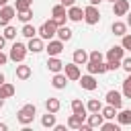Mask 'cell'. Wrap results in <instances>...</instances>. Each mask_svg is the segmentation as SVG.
Segmentation results:
<instances>
[{
    "mask_svg": "<svg viewBox=\"0 0 131 131\" xmlns=\"http://www.w3.org/2000/svg\"><path fill=\"white\" fill-rule=\"evenodd\" d=\"M35 115H37V106L35 104H23L16 113V119L20 125H31L35 121Z\"/></svg>",
    "mask_w": 131,
    "mask_h": 131,
    "instance_id": "obj_1",
    "label": "cell"
},
{
    "mask_svg": "<svg viewBox=\"0 0 131 131\" xmlns=\"http://www.w3.org/2000/svg\"><path fill=\"white\" fill-rule=\"evenodd\" d=\"M27 53H29L27 45H25V43H20V41H14V43H12V47H10L8 59H10V61H14V63H20V61H25Z\"/></svg>",
    "mask_w": 131,
    "mask_h": 131,
    "instance_id": "obj_2",
    "label": "cell"
},
{
    "mask_svg": "<svg viewBox=\"0 0 131 131\" xmlns=\"http://www.w3.org/2000/svg\"><path fill=\"white\" fill-rule=\"evenodd\" d=\"M55 33H57V25L49 18V20H45L39 29H37V35L43 39V41H49V39H53L55 37Z\"/></svg>",
    "mask_w": 131,
    "mask_h": 131,
    "instance_id": "obj_3",
    "label": "cell"
},
{
    "mask_svg": "<svg viewBox=\"0 0 131 131\" xmlns=\"http://www.w3.org/2000/svg\"><path fill=\"white\" fill-rule=\"evenodd\" d=\"M14 16H16V8H14V6H10V4L0 6V27L10 25V20H12Z\"/></svg>",
    "mask_w": 131,
    "mask_h": 131,
    "instance_id": "obj_4",
    "label": "cell"
},
{
    "mask_svg": "<svg viewBox=\"0 0 131 131\" xmlns=\"http://www.w3.org/2000/svg\"><path fill=\"white\" fill-rule=\"evenodd\" d=\"M84 20H86V25H98L100 23V10L92 4H88L84 8Z\"/></svg>",
    "mask_w": 131,
    "mask_h": 131,
    "instance_id": "obj_5",
    "label": "cell"
},
{
    "mask_svg": "<svg viewBox=\"0 0 131 131\" xmlns=\"http://www.w3.org/2000/svg\"><path fill=\"white\" fill-rule=\"evenodd\" d=\"M45 51H47L49 57L61 55V51H63V41H59V39H49L47 45H45Z\"/></svg>",
    "mask_w": 131,
    "mask_h": 131,
    "instance_id": "obj_6",
    "label": "cell"
},
{
    "mask_svg": "<svg viewBox=\"0 0 131 131\" xmlns=\"http://www.w3.org/2000/svg\"><path fill=\"white\" fill-rule=\"evenodd\" d=\"M104 100H106V104L115 106L117 111H119V108H123V94H121V92H117V90H108V92H106V96H104Z\"/></svg>",
    "mask_w": 131,
    "mask_h": 131,
    "instance_id": "obj_7",
    "label": "cell"
},
{
    "mask_svg": "<svg viewBox=\"0 0 131 131\" xmlns=\"http://www.w3.org/2000/svg\"><path fill=\"white\" fill-rule=\"evenodd\" d=\"M86 70H88V74H94V76L96 74L100 76V74H106L108 72V68H106L104 61H92V59L86 61Z\"/></svg>",
    "mask_w": 131,
    "mask_h": 131,
    "instance_id": "obj_8",
    "label": "cell"
},
{
    "mask_svg": "<svg viewBox=\"0 0 131 131\" xmlns=\"http://www.w3.org/2000/svg\"><path fill=\"white\" fill-rule=\"evenodd\" d=\"M27 49H29L31 53H41V51H45V41H43L39 35H35V37H31V39H29Z\"/></svg>",
    "mask_w": 131,
    "mask_h": 131,
    "instance_id": "obj_9",
    "label": "cell"
},
{
    "mask_svg": "<svg viewBox=\"0 0 131 131\" xmlns=\"http://www.w3.org/2000/svg\"><path fill=\"white\" fill-rule=\"evenodd\" d=\"M63 74H66V78L68 80H80V66L78 63H63Z\"/></svg>",
    "mask_w": 131,
    "mask_h": 131,
    "instance_id": "obj_10",
    "label": "cell"
},
{
    "mask_svg": "<svg viewBox=\"0 0 131 131\" xmlns=\"http://www.w3.org/2000/svg\"><path fill=\"white\" fill-rule=\"evenodd\" d=\"M129 10H131L129 0H115V2H113V14H115V16H125Z\"/></svg>",
    "mask_w": 131,
    "mask_h": 131,
    "instance_id": "obj_11",
    "label": "cell"
},
{
    "mask_svg": "<svg viewBox=\"0 0 131 131\" xmlns=\"http://www.w3.org/2000/svg\"><path fill=\"white\" fill-rule=\"evenodd\" d=\"M80 86L84 88V90H96L98 88V82H96V78H94V74H86V76H80Z\"/></svg>",
    "mask_w": 131,
    "mask_h": 131,
    "instance_id": "obj_12",
    "label": "cell"
},
{
    "mask_svg": "<svg viewBox=\"0 0 131 131\" xmlns=\"http://www.w3.org/2000/svg\"><path fill=\"white\" fill-rule=\"evenodd\" d=\"M123 57H125V49L121 45H115L106 51V61H121Z\"/></svg>",
    "mask_w": 131,
    "mask_h": 131,
    "instance_id": "obj_13",
    "label": "cell"
},
{
    "mask_svg": "<svg viewBox=\"0 0 131 131\" xmlns=\"http://www.w3.org/2000/svg\"><path fill=\"white\" fill-rule=\"evenodd\" d=\"M68 20H72V23H80V20H84V8H80V6H70L68 8Z\"/></svg>",
    "mask_w": 131,
    "mask_h": 131,
    "instance_id": "obj_14",
    "label": "cell"
},
{
    "mask_svg": "<svg viewBox=\"0 0 131 131\" xmlns=\"http://www.w3.org/2000/svg\"><path fill=\"white\" fill-rule=\"evenodd\" d=\"M102 121H104V117L100 115V111H98V113H88V115H86V123L90 125V129H98V127L102 125Z\"/></svg>",
    "mask_w": 131,
    "mask_h": 131,
    "instance_id": "obj_15",
    "label": "cell"
},
{
    "mask_svg": "<svg viewBox=\"0 0 131 131\" xmlns=\"http://www.w3.org/2000/svg\"><path fill=\"white\" fill-rule=\"evenodd\" d=\"M51 86H53L55 90H63V88L68 86V78H66V74H61V72L53 74V78H51Z\"/></svg>",
    "mask_w": 131,
    "mask_h": 131,
    "instance_id": "obj_16",
    "label": "cell"
},
{
    "mask_svg": "<svg viewBox=\"0 0 131 131\" xmlns=\"http://www.w3.org/2000/svg\"><path fill=\"white\" fill-rule=\"evenodd\" d=\"M70 106H72V113H76V115H80V117H84V119H86V115H88V108H86V104H84L80 98H74Z\"/></svg>",
    "mask_w": 131,
    "mask_h": 131,
    "instance_id": "obj_17",
    "label": "cell"
},
{
    "mask_svg": "<svg viewBox=\"0 0 131 131\" xmlns=\"http://www.w3.org/2000/svg\"><path fill=\"white\" fill-rule=\"evenodd\" d=\"M47 70L53 72V74H57V72L63 70V61L59 59V55L57 57H47Z\"/></svg>",
    "mask_w": 131,
    "mask_h": 131,
    "instance_id": "obj_18",
    "label": "cell"
},
{
    "mask_svg": "<svg viewBox=\"0 0 131 131\" xmlns=\"http://www.w3.org/2000/svg\"><path fill=\"white\" fill-rule=\"evenodd\" d=\"M117 123L119 125H131V108H119L117 111Z\"/></svg>",
    "mask_w": 131,
    "mask_h": 131,
    "instance_id": "obj_19",
    "label": "cell"
},
{
    "mask_svg": "<svg viewBox=\"0 0 131 131\" xmlns=\"http://www.w3.org/2000/svg\"><path fill=\"white\" fill-rule=\"evenodd\" d=\"M31 74H33L31 66H27V63H23V61H20V66H16V78H18V80H29Z\"/></svg>",
    "mask_w": 131,
    "mask_h": 131,
    "instance_id": "obj_20",
    "label": "cell"
},
{
    "mask_svg": "<svg viewBox=\"0 0 131 131\" xmlns=\"http://www.w3.org/2000/svg\"><path fill=\"white\" fill-rule=\"evenodd\" d=\"M55 37H57L59 41H63V43H66V41H70V39L74 37V33H72V29H70V27H66V25H63V27H57Z\"/></svg>",
    "mask_w": 131,
    "mask_h": 131,
    "instance_id": "obj_21",
    "label": "cell"
},
{
    "mask_svg": "<svg viewBox=\"0 0 131 131\" xmlns=\"http://www.w3.org/2000/svg\"><path fill=\"white\" fill-rule=\"evenodd\" d=\"M84 121H86L84 117H80V115H76V113H72V115L68 117V123H66V125H68L70 129H80Z\"/></svg>",
    "mask_w": 131,
    "mask_h": 131,
    "instance_id": "obj_22",
    "label": "cell"
},
{
    "mask_svg": "<svg viewBox=\"0 0 131 131\" xmlns=\"http://www.w3.org/2000/svg\"><path fill=\"white\" fill-rule=\"evenodd\" d=\"M127 29H129V27H127V23H123V20H115V23L111 25V31H113L117 37H123V35L127 33Z\"/></svg>",
    "mask_w": 131,
    "mask_h": 131,
    "instance_id": "obj_23",
    "label": "cell"
},
{
    "mask_svg": "<svg viewBox=\"0 0 131 131\" xmlns=\"http://www.w3.org/2000/svg\"><path fill=\"white\" fill-rule=\"evenodd\" d=\"M72 61L78 63V66H86V61H88V53H86L84 49H76L74 55H72Z\"/></svg>",
    "mask_w": 131,
    "mask_h": 131,
    "instance_id": "obj_24",
    "label": "cell"
},
{
    "mask_svg": "<svg viewBox=\"0 0 131 131\" xmlns=\"http://www.w3.org/2000/svg\"><path fill=\"white\" fill-rule=\"evenodd\" d=\"M59 108H61L59 98H53V96H51V98H47V100H45V111H47V113H57Z\"/></svg>",
    "mask_w": 131,
    "mask_h": 131,
    "instance_id": "obj_25",
    "label": "cell"
},
{
    "mask_svg": "<svg viewBox=\"0 0 131 131\" xmlns=\"http://www.w3.org/2000/svg\"><path fill=\"white\" fill-rule=\"evenodd\" d=\"M0 96L6 100V98H12L14 96V86L10 84V82H4V84H0Z\"/></svg>",
    "mask_w": 131,
    "mask_h": 131,
    "instance_id": "obj_26",
    "label": "cell"
},
{
    "mask_svg": "<svg viewBox=\"0 0 131 131\" xmlns=\"http://www.w3.org/2000/svg\"><path fill=\"white\" fill-rule=\"evenodd\" d=\"M20 35H23V37H27V39H31V37H35V35H37V27H35V25H31V23H25V25H23V29H20Z\"/></svg>",
    "mask_w": 131,
    "mask_h": 131,
    "instance_id": "obj_27",
    "label": "cell"
},
{
    "mask_svg": "<svg viewBox=\"0 0 131 131\" xmlns=\"http://www.w3.org/2000/svg\"><path fill=\"white\" fill-rule=\"evenodd\" d=\"M100 115L104 117V121H113V119L117 117V108H115V106H111V104H106V106H102V108H100Z\"/></svg>",
    "mask_w": 131,
    "mask_h": 131,
    "instance_id": "obj_28",
    "label": "cell"
},
{
    "mask_svg": "<svg viewBox=\"0 0 131 131\" xmlns=\"http://www.w3.org/2000/svg\"><path fill=\"white\" fill-rule=\"evenodd\" d=\"M41 125H43L45 129H53V125H55V113L43 115V117H41Z\"/></svg>",
    "mask_w": 131,
    "mask_h": 131,
    "instance_id": "obj_29",
    "label": "cell"
},
{
    "mask_svg": "<svg viewBox=\"0 0 131 131\" xmlns=\"http://www.w3.org/2000/svg\"><path fill=\"white\" fill-rule=\"evenodd\" d=\"M16 18L25 25V23H31V18H33V8H27V10H18L16 12Z\"/></svg>",
    "mask_w": 131,
    "mask_h": 131,
    "instance_id": "obj_30",
    "label": "cell"
},
{
    "mask_svg": "<svg viewBox=\"0 0 131 131\" xmlns=\"http://www.w3.org/2000/svg\"><path fill=\"white\" fill-rule=\"evenodd\" d=\"M86 108H88V113H98V111L102 108V102H100L98 98H90V100L86 102Z\"/></svg>",
    "mask_w": 131,
    "mask_h": 131,
    "instance_id": "obj_31",
    "label": "cell"
},
{
    "mask_svg": "<svg viewBox=\"0 0 131 131\" xmlns=\"http://www.w3.org/2000/svg\"><path fill=\"white\" fill-rule=\"evenodd\" d=\"M2 35L6 37V41H14V39H16V27H12V25H6Z\"/></svg>",
    "mask_w": 131,
    "mask_h": 131,
    "instance_id": "obj_32",
    "label": "cell"
},
{
    "mask_svg": "<svg viewBox=\"0 0 131 131\" xmlns=\"http://www.w3.org/2000/svg\"><path fill=\"white\" fill-rule=\"evenodd\" d=\"M119 123H113V121H102V125L98 127L100 131H119Z\"/></svg>",
    "mask_w": 131,
    "mask_h": 131,
    "instance_id": "obj_33",
    "label": "cell"
},
{
    "mask_svg": "<svg viewBox=\"0 0 131 131\" xmlns=\"http://www.w3.org/2000/svg\"><path fill=\"white\" fill-rule=\"evenodd\" d=\"M51 14H53V16H63V14H68V8L59 2V4H55V6L51 8Z\"/></svg>",
    "mask_w": 131,
    "mask_h": 131,
    "instance_id": "obj_34",
    "label": "cell"
},
{
    "mask_svg": "<svg viewBox=\"0 0 131 131\" xmlns=\"http://www.w3.org/2000/svg\"><path fill=\"white\" fill-rule=\"evenodd\" d=\"M31 6H33V0H16V4H14L16 12H18V10H27V8H31Z\"/></svg>",
    "mask_w": 131,
    "mask_h": 131,
    "instance_id": "obj_35",
    "label": "cell"
},
{
    "mask_svg": "<svg viewBox=\"0 0 131 131\" xmlns=\"http://www.w3.org/2000/svg\"><path fill=\"white\" fill-rule=\"evenodd\" d=\"M121 47H123L125 51H131V33H125V35L121 37Z\"/></svg>",
    "mask_w": 131,
    "mask_h": 131,
    "instance_id": "obj_36",
    "label": "cell"
},
{
    "mask_svg": "<svg viewBox=\"0 0 131 131\" xmlns=\"http://www.w3.org/2000/svg\"><path fill=\"white\" fill-rule=\"evenodd\" d=\"M88 59H92V61H102V59H104V55H102L98 49H92V51L88 53Z\"/></svg>",
    "mask_w": 131,
    "mask_h": 131,
    "instance_id": "obj_37",
    "label": "cell"
},
{
    "mask_svg": "<svg viewBox=\"0 0 131 131\" xmlns=\"http://www.w3.org/2000/svg\"><path fill=\"white\" fill-rule=\"evenodd\" d=\"M123 98H131V82H127V80H123Z\"/></svg>",
    "mask_w": 131,
    "mask_h": 131,
    "instance_id": "obj_38",
    "label": "cell"
},
{
    "mask_svg": "<svg viewBox=\"0 0 131 131\" xmlns=\"http://www.w3.org/2000/svg\"><path fill=\"white\" fill-rule=\"evenodd\" d=\"M51 20H53L57 27H63V25H66V20H68V14H63V16H51Z\"/></svg>",
    "mask_w": 131,
    "mask_h": 131,
    "instance_id": "obj_39",
    "label": "cell"
},
{
    "mask_svg": "<svg viewBox=\"0 0 131 131\" xmlns=\"http://www.w3.org/2000/svg\"><path fill=\"white\" fill-rule=\"evenodd\" d=\"M121 68L129 74V72H131V57H123V59H121Z\"/></svg>",
    "mask_w": 131,
    "mask_h": 131,
    "instance_id": "obj_40",
    "label": "cell"
},
{
    "mask_svg": "<svg viewBox=\"0 0 131 131\" xmlns=\"http://www.w3.org/2000/svg\"><path fill=\"white\" fill-rule=\"evenodd\" d=\"M106 68H108L111 72H115V70L121 68V61H106Z\"/></svg>",
    "mask_w": 131,
    "mask_h": 131,
    "instance_id": "obj_41",
    "label": "cell"
},
{
    "mask_svg": "<svg viewBox=\"0 0 131 131\" xmlns=\"http://www.w3.org/2000/svg\"><path fill=\"white\" fill-rule=\"evenodd\" d=\"M6 61H8V55L2 53V49H0V66H6Z\"/></svg>",
    "mask_w": 131,
    "mask_h": 131,
    "instance_id": "obj_42",
    "label": "cell"
},
{
    "mask_svg": "<svg viewBox=\"0 0 131 131\" xmlns=\"http://www.w3.org/2000/svg\"><path fill=\"white\" fill-rule=\"evenodd\" d=\"M59 2H61L66 8H70V6H74V4H76V0H59Z\"/></svg>",
    "mask_w": 131,
    "mask_h": 131,
    "instance_id": "obj_43",
    "label": "cell"
},
{
    "mask_svg": "<svg viewBox=\"0 0 131 131\" xmlns=\"http://www.w3.org/2000/svg\"><path fill=\"white\" fill-rule=\"evenodd\" d=\"M66 127H68V125H57V123L53 125V129H55V131H66Z\"/></svg>",
    "mask_w": 131,
    "mask_h": 131,
    "instance_id": "obj_44",
    "label": "cell"
},
{
    "mask_svg": "<svg viewBox=\"0 0 131 131\" xmlns=\"http://www.w3.org/2000/svg\"><path fill=\"white\" fill-rule=\"evenodd\" d=\"M4 45H6V37L0 35V49H4Z\"/></svg>",
    "mask_w": 131,
    "mask_h": 131,
    "instance_id": "obj_45",
    "label": "cell"
},
{
    "mask_svg": "<svg viewBox=\"0 0 131 131\" xmlns=\"http://www.w3.org/2000/svg\"><path fill=\"white\" fill-rule=\"evenodd\" d=\"M100 2H104V0H90V4H92V6H98Z\"/></svg>",
    "mask_w": 131,
    "mask_h": 131,
    "instance_id": "obj_46",
    "label": "cell"
},
{
    "mask_svg": "<svg viewBox=\"0 0 131 131\" xmlns=\"http://www.w3.org/2000/svg\"><path fill=\"white\" fill-rule=\"evenodd\" d=\"M6 129H8V125L6 123H0V131H6Z\"/></svg>",
    "mask_w": 131,
    "mask_h": 131,
    "instance_id": "obj_47",
    "label": "cell"
},
{
    "mask_svg": "<svg viewBox=\"0 0 131 131\" xmlns=\"http://www.w3.org/2000/svg\"><path fill=\"white\" fill-rule=\"evenodd\" d=\"M127 27H131V12H127Z\"/></svg>",
    "mask_w": 131,
    "mask_h": 131,
    "instance_id": "obj_48",
    "label": "cell"
},
{
    "mask_svg": "<svg viewBox=\"0 0 131 131\" xmlns=\"http://www.w3.org/2000/svg\"><path fill=\"white\" fill-rule=\"evenodd\" d=\"M4 82H6V78H4V74L0 72V84H4Z\"/></svg>",
    "mask_w": 131,
    "mask_h": 131,
    "instance_id": "obj_49",
    "label": "cell"
},
{
    "mask_svg": "<svg viewBox=\"0 0 131 131\" xmlns=\"http://www.w3.org/2000/svg\"><path fill=\"white\" fill-rule=\"evenodd\" d=\"M2 106H4V98L0 96V108H2Z\"/></svg>",
    "mask_w": 131,
    "mask_h": 131,
    "instance_id": "obj_50",
    "label": "cell"
},
{
    "mask_svg": "<svg viewBox=\"0 0 131 131\" xmlns=\"http://www.w3.org/2000/svg\"><path fill=\"white\" fill-rule=\"evenodd\" d=\"M4 4H8V0H0V6H4Z\"/></svg>",
    "mask_w": 131,
    "mask_h": 131,
    "instance_id": "obj_51",
    "label": "cell"
},
{
    "mask_svg": "<svg viewBox=\"0 0 131 131\" xmlns=\"http://www.w3.org/2000/svg\"><path fill=\"white\" fill-rule=\"evenodd\" d=\"M106 2H115V0H106Z\"/></svg>",
    "mask_w": 131,
    "mask_h": 131,
    "instance_id": "obj_52",
    "label": "cell"
}]
</instances>
